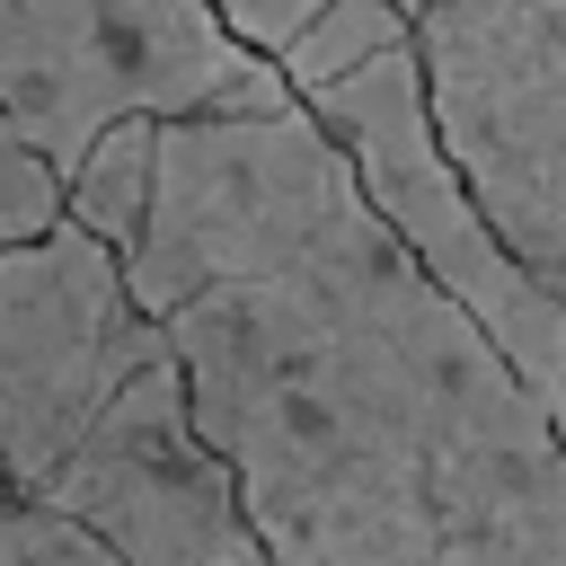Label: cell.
I'll return each instance as SVG.
<instances>
[{
  "mask_svg": "<svg viewBox=\"0 0 566 566\" xmlns=\"http://www.w3.org/2000/svg\"><path fill=\"white\" fill-rule=\"evenodd\" d=\"M416 88L486 230L566 310V0H424Z\"/></svg>",
  "mask_w": 566,
  "mask_h": 566,
  "instance_id": "3957f363",
  "label": "cell"
},
{
  "mask_svg": "<svg viewBox=\"0 0 566 566\" xmlns=\"http://www.w3.org/2000/svg\"><path fill=\"white\" fill-rule=\"evenodd\" d=\"M150 168H159V115H115L71 168H62V221L133 256L142 212H150Z\"/></svg>",
  "mask_w": 566,
  "mask_h": 566,
  "instance_id": "52a82bcc",
  "label": "cell"
},
{
  "mask_svg": "<svg viewBox=\"0 0 566 566\" xmlns=\"http://www.w3.org/2000/svg\"><path fill=\"white\" fill-rule=\"evenodd\" d=\"M133 301L274 566H566V433L310 106L159 124Z\"/></svg>",
  "mask_w": 566,
  "mask_h": 566,
  "instance_id": "6da1fadb",
  "label": "cell"
},
{
  "mask_svg": "<svg viewBox=\"0 0 566 566\" xmlns=\"http://www.w3.org/2000/svg\"><path fill=\"white\" fill-rule=\"evenodd\" d=\"M0 495H18V486H9V478H0Z\"/></svg>",
  "mask_w": 566,
  "mask_h": 566,
  "instance_id": "4fadbf2b",
  "label": "cell"
},
{
  "mask_svg": "<svg viewBox=\"0 0 566 566\" xmlns=\"http://www.w3.org/2000/svg\"><path fill=\"white\" fill-rule=\"evenodd\" d=\"M44 221H62V177L9 133V115H0V248L9 239H35Z\"/></svg>",
  "mask_w": 566,
  "mask_h": 566,
  "instance_id": "30bf717a",
  "label": "cell"
},
{
  "mask_svg": "<svg viewBox=\"0 0 566 566\" xmlns=\"http://www.w3.org/2000/svg\"><path fill=\"white\" fill-rule=\"evenodd\" d=\"M407 44H416V18L407 9H389V0H318L310 27L274 53V71H283L292 97H318V88H336V80L407 53Z\"/></svg>",
  "mask_w": 566,
  "mask_h": 566,
  "instance_id": "ba28073f",
  "label": "cell"
},
{
  "mask_svg": "<svg viewBox=\"0 0 566 566\" xmlns=\"http://www.w3.org/2000/svg\"><path fill=\"white\" fill-rule=\"evenodd\" d=\"M301 106L336 142V159L354 168V186L380 212V230L424 265V283L451 292L486 327V345L513 363V380L548 416H566V310L486 230L478 195L442 159L433 115H424V88H416V44L389 53V62H371V71H354V80H336V88H318V97H301Z\"/></svg>",
  "mask_w": 566,
  "mask_h": 566,
  "instance_id": "277c9868",
  "label": "cell"
},
{
  "mask_svg": "<svg viewBox=\"0 0 566 566\" xmlns=\"http://www.w3.org/2000/svg\"><path fill=\"white\" fill-rule=\"evenodd\" d=\"M35 495L88 522L124 566H274L168 354L106 398V416L62 451V469Z\"/></svg>",
  "mask_w": 566,
  "mask_h": 566,
  "instance_id": "8992f818",
  "label": "cell"
},
{
  "mask_svg": "<svg viewBox=\"0 0 566 566\" xmlns=\"http://www.w3.org/2000/svg\"><path fill=\"white\" fill-rule=\"evenodd\" d=\"M168 354V327L133 301L124 256L80 221H44L0 248V478L35 495L106 398Z\"/></svg>",
  "mask_w": 566,
  "mask_h": 566,
  "instance_id": "5b68a950",
  "label": "cell"
},
{
  "mask_svg": "<svg viewBox=\"0 0 566 566\" xmlns=\"http://www.w3.org/2000/svg\"><path fill=\"white\" fill-rule=\"evenodd\" d=\"M557 433H566V416H557Z\"/></svg>",
  "mask_w": 566,
  "mask_h": 566,
  "instance_id": "5bb4252c",
  "label": "cell"
},
{
  "mask_svg": "<svg viewBox=\"0 0 566 566\" xmlns=\"http://www.w3.org/2000/svg\"><path fill=\"white\" fill-rule=\"evenodd\" d=\"M283 71L221 35L203 0H0V115L62 177L115 115H265Z\"/></svg>",
  "mask_w": 566,
  "mask_h": 566,
  "instance_id": "7a4b0ae2",
  "label": "cell"
},
{
  "mask_svg": "<svg viewBox=\"0 0 566 566\" xmlns=\"http://www.w3.org/2000/svg\"><path fill=\"white\" fill-rule=\"evenodd\" d=\"M203 9L221 18V35H230V44H248L256 62H274V53L310 27V9H318V0H203Z\"/></svg>",
  "mask_w": 566,
  "mask_h": 566,
  "instance_id": "8fae6325",
  "label": "cell"
},
{
  "mask_svg": "<svg viewBox=\"0 0 566 566\" xmlns=\"http://www.w3.org/2000/svg\"><path fill=\"white\" fill-rule=\"evenodd\" d=\"M0 566H124V557L44 495H0Z\"/></svg>",
  "mask_w": 566,
  "mask_h": 566,
  "instance_id": "9c48e42d",
  "label": "cell"
},
{
  "mask_svg": "<svg viewBox=\"0 0 566 566\" xmlns=\"http://www.w3.org/2000/svg\"><path fill=\"white\" fill-rule=\"evenodd\" d=\"M389 9H407V18H416V9H424V0H389Z\"/></svg>",
  "mask_w": 566,
  "mask_h": 566,
  "instance_id": "7c38bea8",
  "label": "cell"
}]
</instances>
